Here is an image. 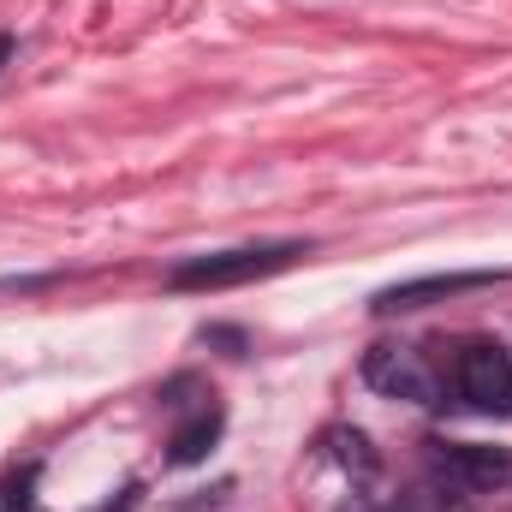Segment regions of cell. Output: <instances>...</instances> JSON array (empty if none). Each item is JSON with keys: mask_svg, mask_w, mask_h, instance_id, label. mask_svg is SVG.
<instances>
[{"mask_svg": "<svg viewBox=\"0 0 512 512\" xmlns=\"http://www.w3.org/2000/svg\"><path fill=\"white\" fill-rule=\"evenodd\" d=\"M137 495H143V489H137V483H126V489H120V501H102L96 512H131V507H137Z\"/></svg>", "mask_w": 512, "mask_h": 512, "instance_id": "ba28073f", "label": "cell"}, {"mask_svg": "<svg viewBox=\"0 0 512 512\" xmlns=\"http://www.w3.org/2000/svg\"><path fill=\"white\" fill-rule=\"evenodd\" d=\"M292 256H304V245H256V251H215V256H191L167 274V286L179 292H215V286H245L262 280L274 268H286Z\"/></svg>", "mask_w": 512, "mask_h": 512, "instance_id": "6da1fadb", "label": "cell"}, {"mask_svg": "<svg viewBox=\"0 0 512 512\" xmlns=\"http://www.w3.org/2000/svg\"><path fill=\"white\" fill-rule=\"evenodd\" d=\"M453 387L471 411L483 417H512V352L495 340H465L453 358Z\"/></svg>", "mask_w": 512, "mask_h": 512, "instance_id": "7a4b0ae2", "label": "cell"}, {"mask_svg": "<svg viewBox=\"0 0 512 512\" xmlns=\"http://www.w3.org/2000/svg\"><path fill=\"white\" fill-rule=\"evenodd\" d=\"M495 274H429V280H405V286H387L376 292V310L393 316V310H417L429 298H453V292H471V286H489Z\"/></svg>", "mask_w": 512, "mask_h": 512, "instance_id": "5b68a950", "label": "cell"}, {"mask_svg": "<svg viewBox=\"0 0 512 512\" xmlns=\"http://www.w3.org/2000/svg\"><path fill=\"white\" fill-rule=\"evenodd\" d=\"M435 477H447L465 495H495V489H512V453L483 441H453L435 453Z\"/></svg>", "mask_w": 512, "mask_h": 512, "instance_id": "277c9868", "label": "cell"}, {"mask_svg": "<svg viewBox=\"0 0 512 512\" xmlns=\"http://www.w3.org/2000/svg\"><path fill=\"white\" fill-rule=\"evenodd\" d=\"M6 54H12V36H0V60H6Z\"/></svg>", "mask_w": 512, "mask_h": 512, "instance_id": "9c48e42d", "label": "cell"}, {"mask_svg": "<svg viewBox=\"0 0 512 512\" xmlns=\"http://www.w3.org/2000/svg\"><path fill=\"white\" fill-rule=\"evenodd\" d=\"M364 376H370V387H382L393 399H411V405H435L441 399V370L429 364L423 346H376L364 358Z\"/></svg>", "mask_w": 512, "mask_h": 512, "instance_id": "3957f363", "label": "cell"}, {"mask_svg": "<svg viewBox=\"0 0 512 512\" xmlns=\"http://www.w3.org/2000/svg\"><path fill=\"white\" fill-rule=\"evenodd\" d=\"M399 512H471V507H465V489H453L447 477H435V483H417Z\"/></svg>", "mask_w": 512, "mask_h": 512, "instance_id": "52a82bcc", "label": "cell"}, {"mask_svg": "<svg viewBox=\"0 0 512 512\" xmlns=\"http://www.w3.org/2000/svg\"><path fill=\"white\" fill-rule=\"evenodd\" d=\"M346 512H382V507H364V501H358V507H346Z\"/></svg>", "mask_w": 512, "mask_h": 512, "instance_id": "30bf717a", "label": "cell"}, {"mask_svg": "<svg viewBox=\"0 0 512 512\" xmlns=\"http://www.w3.org/2000/svg\"><path fill=\"white\" fill-rule=\"evenodd\" d=\"M215 435H221V405H197L179 429H173V465H197L209 447H215Z\"/></svg>", "mask_w": 512, "mask_h": 512, "instance_id": "8992f818", "label": "cell"}]
</instances>
